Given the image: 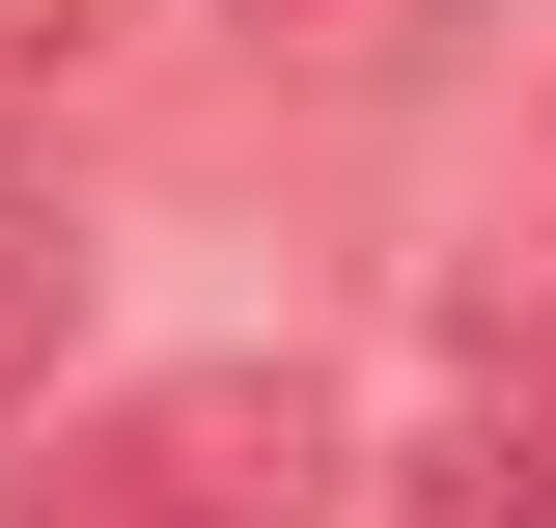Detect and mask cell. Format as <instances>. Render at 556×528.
I'll return each mask as SVG.
<instances>
[{
    "label": "cell",
    "mask_w": 556,
    "mask_h": 528,
    "mask_svg": "<svg viewBox=\"0 0 556 528\" xmlns=\"http://www.w3.org/2000/svg\"><path fill=\"white\" fill-rule=\"evenodd\" d=\"M362 445L306 362H139V390H56L28 417V473H0V528H334Z\"/></svg>",
    "instance_id": "cell-1"
},
{
    "label": "cell",
    "mask_w": 556,
    "mask_h": 528,
    "mask_svg": "<svg viewBox=\"0 0 556 528\" xmlns=\"http://www.w3.org/2000/svg\"><path fill=\"white\" fill-rule=\"evenodd\" d=\"M56 278H84V251H56V223H0V417L56 390Z\"/></svg>",
    "instance_id": "cell-2"
},
{
    "label": "cell",
    "mask_w": 556,
    "mask_h": 528,
    "mask_svg": "<svg viewBox=\"0 0 556 528\" xmlns=\"http://www.w3.org/2000/svg\"><path fill=\"white\" fill-rule=\"evenodd\" d=\"M473 528H556V417H501V445H473Z\"/></svg>",
    "instance_id": "cell-3"
},
{
    "label": "cell",
    "mask_w": 556,
    "mask_h": 528,
    "mask_svg": "<svg viewBox=\"0 0 556 528\" xmlns=\"http://www.w3.org/2000/svg\"><path fill=\"white\" fill-rule=\"evenodd\" d=\"M56 28H84V0H0V112H28V84H56Z\"/></svg>",
    "instance_id": "cell-4"
}]
</instances>
